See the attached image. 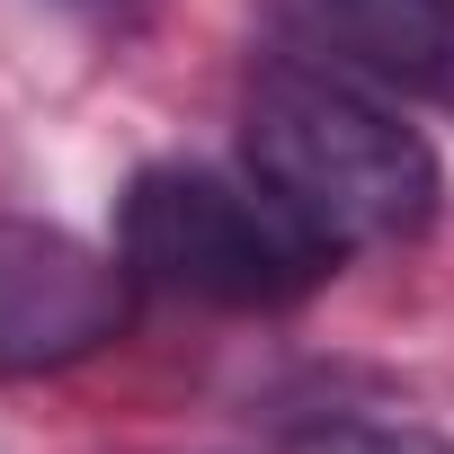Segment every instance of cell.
Segmentation results:
<instances>
[{
  "label": "cell",
  "instance_id": "6da1fadb",
  "mask_svg": "<svg viewBox=\"0 0 454 454\" xmlns=\"http://www.w3.org/2000/svg\"><path fill=\"white\" fill-rule=\"evenodd\" d=\"M241 169L348 259V250H392L419 241L445 169L427 134L365 81L312 63V54H268L241 90Z\"/></svg>",
  "mask_w": 454,
  "mask_h": 454
},
{
  "label": "cell",
  "instance_id": "7a4b0ae2",
  "mask_svg": "<svg viewBox=\"0 0 454 454\" xmlns=\"http://www.w3.org/2000/svg\"><path fill=\"white\" fill-rule=\"evenodd\" d=\"M116 259L187 303L214 312H286L339 277V250L294 223L250 169H205V160H152L116 196Z\"/></svg>",
  "mask_w": 454,
  "mask_h": 454
},
{
  "label": "cell",
  "instance_id": "3957f363",
  "mask_svg": "<svg viewBox=\"0 0 454 454\" xmlns=\"http://www.w3.org/2000/svg\"><path fill=\"white\" fill-rule=\"evenodd\" d=\"M134 268L63 223L0 214V374H63L134 330Z\"/></svg>",
  "mask_w": 454,
  "mask_h": 454
},
{
  "label": "cell",
  "instance_id": "277c9868",
  "mask_svg": "<svg viewBox=\"0 0 454 454\" xmlns=\"http://www.w3.org/2000/svg\"><path fill=\"white\" fill-rule=\"evenodd\" d=\"M286 54L454 116V0H268Z\"/></svg>",
  "mask_w": 454,
  "mask_h": 454
}]
</instances>
